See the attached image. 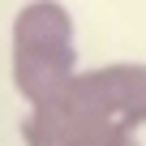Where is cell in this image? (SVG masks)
<instances>
[]
</instances>
